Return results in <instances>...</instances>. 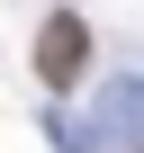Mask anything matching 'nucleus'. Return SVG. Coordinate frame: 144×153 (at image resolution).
<instances>
[{
	"instance_id": "1",
	"label": "nucleus",
	"mask_w": 144,
	"mask_h": 153,
	"mask_svg": "<svg viewBox=\"0 0 144 153\" xmlns=\"http://www.w3.org/2000/svg\"><path fill=\"white\" fill-rule=\"evenodd\" d=\"M81 63H90V27L72 18V9H54V18L36 27V81H45V90H72Z\"/></svg>"
}]
</instances>
